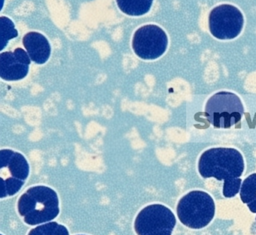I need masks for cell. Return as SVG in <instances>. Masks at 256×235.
<instances>
[{"label":"cell","mask_w":256,"mask_h":235,"mask_svg":"<svg viewBox=\"0 0 256 235\" xmlns=\"http://www.w3.org/2000/svg\"><path fill=\"white\" fill-rule=\"evenodd\" d=\"M18 209L26 224L36 226L58 216L59 198L54 190L46 186L31 187L20 196Z\"/></svg>","instance_id":"obj_1"},{"label":"cell","mask_w":256,"mask_h":235,"mask_svg":"<svg viewBox=\"0 0 256 235\" xmlns=\"http://www.w3.org/2000/svg\"><path fill=\"white\" fill-rule=\"evenodd\" d=\"M244 170V158L234 148H212L204 152L199 158L198 172L204 178L226 181L239 178Z\"/></svg>","instance_id":"obj_2"},{"label":"cell","mask_w":256,"mask_h":235,"mask_svg":"<svg viewBox=\"0 0 256 235\" xmlns=\"http://www.w3.org/2000/svg\"><path fill=\"white\" fill-rule=\"evenodd\" d=\"M215 210L214 199L203 191L190 192L179 200L176 206L180 221L192 229L208 226L215 216Z\"/></svg>","instance_id":"obj_3"},{"label":"cell","mask_w":256,"mask_h":235,"mask_svg":"<svg viewBox=\"0 0 256 235\" xmlns=\"http://www.w3.org/2000/svg\"><path fill=\"white\" fill-rule=\"evenodd\" d=\"M244 113L240 98L233 92H220L208 100L204 114L212 126L230 128L240 121Z\"/></svg>","instance_id":"obj_4"},{"label":"cell","mask_w":256,"mask_h":235,"mask_svg":"<svg viewBox=\"0 0 256 235\" xmlns=\"http://www.w3.org/2000/svg\"><path fill=\"white\" fill-rule=\"evenodd\" d=\"M30 166L25 157L12 150L0 151V197L14 196L29 176Z\"/></svg>","instance_id":"obj_5"},{"label":"cell","mask_w":256,"mask_h":235,"mask_svg":"<svg viewBox=\"0 0 256 235\" xmlns=\"http://www.w3.org/2000/svg\"><path fill=\"white\" fill-rule=\"evenodd\" d=\"M176 217L162 204H151L140 211L134 221L138 235H172Z\"/></svg>","instance_id":"obj_6"},{"label":"cell","mask_w":256,"mask_h":235,"mask_svg":"<svg viewBox=\"0 0 256 235\" xmlns=\"http://www.w3.org/2000/svg\"><path fill=\"white\" fill-rule=\"evenodd\" d=\"M244 16L236 7L223 4L210 13L209 29L215 38L230 40L240 34L244 26Z\"/></svg>","instance_id":"obj_7"},{"label":"cell","mask_w":256,"mask_h":235,"mask_svg":"<svg viewBox=\"0 0 256 235\" xmlns=\"http://www.w3.org/2000/svg\"><path fill=\"white\" fill-rule=\"evenodd\" d=\"M166 32L156 25H145L137 30L132 40V48L143 60H156L164 54L168 47Z\"/></svg>","instance_id":"obj_8"},{"label":"cell","mask_w":256,"mask_h":235,"mask_svg":"<svg viewBox=\"0 0 256 235\" xmlns=\"http://www.w3.org/2000/svg\"><path fill=\"white\" fill-rule=\"evenodd\" d=\"M30 58L22 48L0 54V77L6 80H19L29 72Z\"/></svg>","instance_id":"obj_9"},{"label":"cell","mask_w":256,"mask_h":235,"mask_svg":"<svg viewBox=\"0 0 256 235\" xmlns=\"http://www.w3.org/2000/svg\"><path fill=\"white\" fill-rule=\"evenodd\" d=\"M23 44L31 60L37 64H44L50 55V46L48 40L38 32H30L24 36Z\"/></svg>","instance_id":"obj_10"},{"label":"cell","mask_w":256,"mask_h":235,"mask_svg":"<svg viewBox=\"0 0 256 235\" xmlns=\"http://www.w3.org/2000/svg\"><path fill=\"white\" fill-rule=\"evenodd\" d=\"M120 10L130 16L146 14L152 7L154 0H116Z\"/></svg>","instance_id":"obj_11"},{"label":"cell","mask_w":256,"mask_h":235,"mask_svg":"<svg viewBox=\"0 0 256 235\" xmlns=\"http://www.w3.org/2000/svg\"><path fill=\"white\" fill-rule=\"evenodd\" d=\"M28 235H70V233L65 226L55 222H50L34 228Z\"/></svg>","instance_id":"obj_12"},{"label":"cell","mask_w":256,"mask_h":235,"mask_svg":"<svg viewBox=\"0 0 256 235\" xmlns=\"http://www.w3.org/2000/svg\"><path fill=\"white\" fill-rule=\"evenodd\" d=\"M240 196L242 203H251L256 198V173L247 176L241 186Z\"/></svg>","instance_id":"obj_13"},{"label":"cell","mask_w":256,"mask_h":235,"mask_svg":"<svg viewBox=\"0 0 256 235\" xmlns=\"http://www.w3.org/2000/svg\"><path fill=\"white\" fill-rule=\"evenodd\" d=\"M0 30H1V50L6 46L7 43L12 38L18 36L14 24L8 18H0Z\"/></svg>","instance_id":"obj_14"},{"label":"cell","mask_w":256,"mask_h":235,"mask_svg":"<svg viewBox=\"0 0 256 235\" xmlns=\"http://www.w3.org/2000/svg\"><path fill=\"white\" fill-rule=\"evenodd\" d=\"M242 180L240 178L228 180L224 181L223 196L226 198H233L240 191Z\"/></svg>","instance_id":"obj_15"},{"label":"cell","mask_w":256,"mask_h":235,"mask_svg":"<svg viewBox=\"0 0 256 235\" xmlns=\"http://www.w3.org/2000/svg\"><path fill=\"white\" fill-rule=\"evenodd\" d=\"M247 206H248V209H250L252 212L256 214V198L252 200L251 203L248 204Z\"/></svg>","instance_id":"obj_16"}]
</instances>
